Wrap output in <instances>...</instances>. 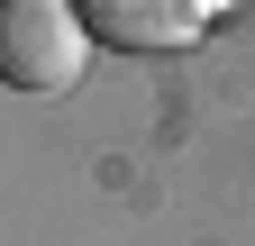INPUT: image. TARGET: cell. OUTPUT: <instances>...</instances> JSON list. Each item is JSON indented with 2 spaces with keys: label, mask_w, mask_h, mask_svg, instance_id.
Listing matches in <instances>:
<instances>
[{
  "label": "cell",
  "mask_w": 255,
  "mask_h": 246,
  "mask_svg": "<svg viewBox=\"0 0 255 246\" xmlns=\"http://www.w3.org/2000/svg\"><path fill=\"white\" fill-rule=\"evenodd\" d=\"M91 18L82 0H0V73L9 91L27 101H55V91H73L82 64H91Z\"/></svg>",
  "instance_id": "6da1fadb"
},
{
  "label": "cell",
  "mask_w": 255,
  "mask_h": 246,
  "mask_svg": "<svg viewBox=\"0 0 255 246\" xmlns=\"http://www.w3.org/2000/svg\"><path fill=\"white\" fill-rule=\"evenodd\" d=\"M82 18L119 55H182L210 37V0H82Z\"/></svg>",
  "instance_id": "7a4b0ae2"
}]
</instances>
